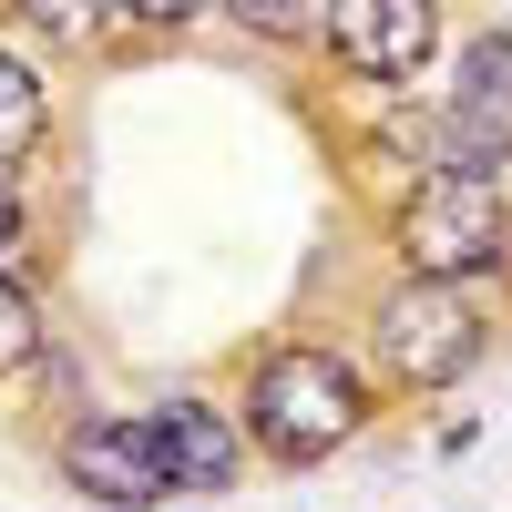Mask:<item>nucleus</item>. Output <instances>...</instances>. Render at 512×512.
Masks as SVG:
<instances>
[{
    "mask_svg": "<svg viewBox=\"0 0 512 512\" xmlns=\"http://www.w3.org/2000/svg\"><path fill=\"white\" fill-rule=\"evenodd\" d=\"M328 62L400 93L441 62V0H328Z\"/></svg>",
    "mask_w": 512,
    "mask_h": 512,
    "instance_id": "nucleus-5",
    "label": "nucleus"
},
{
    "mask_svg": "<svg viewBox=\"0 0 512 512\" xmlns=\"http://www.w3.org/2000/svg\"><path fill=\"white\" fill-rule=\"evenodd\" d=\"M62 472L82 502H113V512H144L154 492H175L164 482V461H154V431L144 420H82V431L62 441Z\"/></svg>",
    "mask_w": 512,
    "mask_h": 512,
    "instance_id": "nucleus-6",
    "label": "nucleus"
},
{
    "mask_svg": "<svg viewBox=\"0 0 512 512\" xmlns=\"http://www.w3.org/2000/svg\"><path fill=\"white\" fill-rule=\"evenodd\" d=\"M359 420H369V390H359V369L338 349H267L256 379H246V431H256L267 461H287V472L349 451Z\"/></svg>",
    "mask_w": 512,
    "mask_h": 512,
    "instance_id": "nucleus-1",
    "label": "nucleus"
},
{
    "mask_svg": "<svg viewBox=\"0 0 512 512\" xmlns=\"http://www.w3.org/2000/svg\"><path fill=\"white\" fill-rule=\"evenodd\" d=\"M400 256L410 277H482L512 256V205L492 175H461V164H431L410 195H400Z\"/></svg>",
    "mask_w": 512,
    "mask_h": 512,
    "instance_id": "nucleus-2",
    "label": "nucleus"
},
{
    "mask_svg": "<svg viewBox=\"0 0 512 512\" xmlns=\"http://www.w3.org/2000/svg\"><path fill=\"white\" fill-rule=\"evenodd\" d=\"M410 154L461 164V175H492L512 164V31H482L451 72V103L431 123H410Z\"/></svg>",
    "mask_w": 512,
    "mask_h": 512,
    "instance_id": "nucleus-4",
    "label": "nucleus"
},
{
    "mask_svg": "<svg viewBox=\"0 0 512 512\" xmlns=\"http://www.w3.org/2000/svg\"><path fill=\"white\" fill-rule=\"evenodd\" d=\"M226 11H236L256 41H297V31H308V0H226Z\"/></svg>",
    "mask_w": 512,
    "mask_h": 512,
    "instance_id": "nucleus-11",
    "label": "nucleus"
},
{
    "mask_svg": "<svg viewBox=\"0 0 512 512\" xmlns=\"http://www.w3.org/2000/svg\"><path fill=\"white\" fill-rule=\"evenodd\" d=\"M41 359V308H31V287L0 277V379H21Z\"/></svg>",
    "mask_w": 512,
    "mask_h": 512,
    "instance_id": "nucleus-9",
    "label": "nucleus"
},
{
    "mask_svg": "<svg viewBox=\"0 0 512 512\" xmlns=\"http://www.w3.org/2000/svg\"><path fill=\"white\" fill-rule=\"evenodd\" d=\"M123 11H134V21H195L205 0H123Z\"/></svg>",
    "mask_w": 512,
    "mask_h": 512,
    "instance_id": "nucleus-13",
    "label": "nucleus"
},
{
    "mask_svg": "<svg viewBox=\"0 0 512 512\" xmlns=\"http://www.w3.org/2000/svg\"><path fill=\"white\" fill-rule=\"evenodd\" d=\"M144 431H154V461H164V482H175V492H226V482H236V431H226L205 400H164Z\"/></svg>",
    "mask_w": 512,
    "mask_h": 512,
    "instance_id": "nucleus-7",
    "label": "nucleus"
},
{
    "mask_svg": "<svg viewBox=\"0 0 512 512\" xmlns=\"http://www.w3.org/2000/svg\"><path fill=\"white\" fill-rule=\"evenodd\" d=\"M482 359V308L461 297V277H410L400 297H379V369L400 390H451Z\"/></svg>",
    "mask_w": 512,
    "mask_h": 512,
    "instance_id": "nucleus-3",
    "label": "nucleus"
},
{
    "mask_svg": "<svg viewBox=\"0 0 512 512\" xmlns=\"http://www.w3.org/2000/svg\"><path fill=\"white\" fill-rule=\"evenodd\" d=\"M11 11H21V21H41L52 41H82L103 11H123V0H11Z\"/></svg>",
    "mask_w": 512,
    "mask_h": 512,
    "instance_id": "nucleus-10",
    "label": "nucleus"
},
{
    "mask_svg": "<svg viewBox=\"0 0 512 512\" xmlns=\"http://www.w3.org/2000/svg\"><path fill=\"white\" fill-rule=\"evenodd\" d=\"M41 123H52V103H41V72L21 52H0V164H21L41 144Z\"/></svg>",
    "mask_w": 512,
    "mask_h": 512,
    "instance_id": "nucleus-8",
    "label": "nucleus"
},
{
    "mask_svg": "<svg viewBox=\"0 0 512 512\" xmlns=\"http://www.w3.org/2000/svg\"><path fill=\"white\" fill-rule=\"evenodd\" d=\"M21 226H31V216H21V185H11V164H0V256L21 246Z\"/></svg>",
    "mask_w": 512,
    "mask_h": 512,
    "instance_id": "nucleus-12",
    "label": "nucleus"
}]
</instances>
